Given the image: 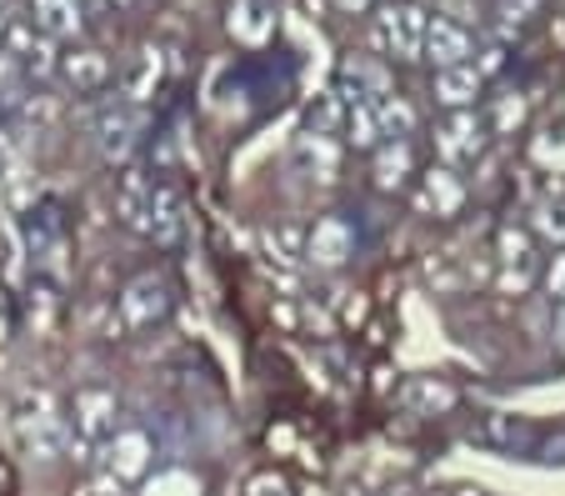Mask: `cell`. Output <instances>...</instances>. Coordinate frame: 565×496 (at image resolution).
<instances>
[{
  "instance_id": "2",
  "label": "cell",
  "mask_w": 565,
  "mask_h": 496,
  "mask_svg": "<svg viewBox=\"0 0 565 496\" xmlns=\"http://www.w3.org/2000/svg\"><path fill=\"white\" fill-rule=\"evenodd\" d=\"M71 416H75V432H81V442L100 446V442H110V436H116L120 401H116V391H106V387H86V391H75Z\"/></svg>"
},
{
  "instance_id": "1",
  "label": "cell",
  "mask_w": 565,
  "mask_h": 496,
  "mask_svg": "<svg viewBox=\"0 0 565 496\" xmlns=\"http://www.w3.org/2000/svg\"><path fill=\"white\" fill-rule=\"evenodd\" d=\"M140 130H146V110L136 101H116V106L96 110V146L106 161H126L136 151Z\"/></svg>"
},
{
  "instance_id": "10",
  "label": "cell",
  "mask_w": 565,
  "mask_h": 496,
  "mask_svg": "<svg viewBox=\"0 0 565 496\" xmlns=\"http://www.w3.org/2000/svg\"><path fill=\"white\" fill-rule=\"evenodd\" d=\"M150 176L146 171H136L130 166L126 176H120V191H116V211H120V221H126L130 231H146V211H150Z\"/></svg>"
},
{
  "instance_id": "8",
  "label": "cell",
  "mask_w": 565,
  "mask_h": 496,
  "mask_svg": "<svg viewBox=\"0 0 565 496\" xmlns=\"http://www.w3.org/2000/svg\"><path fill=\"white\" fill-rule=\"evenodd\" d=\"M106 466L120 486L136 482V476L150 472V436L146 432H116L106 442Z\"/></svg>"
},
{
  "instance_id": "29",
  "label": "cell",
  "mask_w": 565,
  "mask_h": 496,
  "mask_svg": "<svg viewBox=\"0 0 565 496\" xmlns=\"http://www.w3.org/2000/svg\"><path fill=\"white\" fill-rule=\"evenodd\" d=\"M100 6H126V0H100Z\"/></svg>"
},
{
  "instance_id": "17",
  "label": "cell",
  "mask_w": 565,
  "mask_h": 496,
  "mask_svg": "<svg viewBox=\"0 0 565 496\" xmlns=\"http://www.w3.org/2000/svg\"><path fill=\"white\" fill-rule=\"evenodd\" d=\"M65 81H71L75 91H100V86L110 81L106 55H100V51H81V55H71V61H65Z\"/></svg>"
},
{
  "instance_id": "18",
  "label": "cell",
  "mask_w": 565,
  "mask_h": 496,
  "mask_svg": "<svg viewBox=\"0 0 565 496\" xmlns=\"http://www.w3.org/2000/svg\"><path fill=\"white\" fill-rule=\"evenodd\" d=\"M406 176H411L406 140H391V146L375 156V186H381V191H395V186H406Z\"/></svg>"
},
{
  "instance_id": "9",
  "label": "cell",
  "mask_w": 565,
  "mask_h": 496,
  "mask_svg": "<svg viewBox=\"0 0 565 496\" xmlns=\"http://www.w3.org/2000/svg\"><path fill=\"white\" fill-rule=\"evenodd\" d=\"M351 226H345L341 217H326V221H316V231H310V241H306V256L316 261V266H341L345 256H351Z\"/></svg>"
},
{
  "instance_id": "3",
  "label": "cell",
  "mask_w": 565,
  "mask_h": 496,
  "mask_svg": "<svg viewBox=\"0 0 565 496\" xmlns=\"http://www.w3.org/2000/svg\"><path fill=\"white\" fill-rule=\"evenodd\" d=\"M15 426H21V442L31 456H41V462H51V456H61L65 446H71V432H65V421L51 411V401L35 397V411L25 407L21 416H15Z\"/></svg>"
},
{
  "instance_id": "24",
  "label": "cell",
  "mask_w": 565,
  "mask_h": 496,
  "mask_svg": "<svg viewBox=\"0 0 565 496\" xmlns=\"http://www.w3.org/2000/svg\"><path fill=\"white\" fill-rule=\"evenodd\" d=\"M246 496H290V482L276 476V472H260V476L246 482Z\"/></svg>"
},
{
  "instance_id": "16",
  "label": "cell",
  "mask_w": 565,
  "mask_h": 496,
  "mask_svg": "<svg viewBox=\"0 0 565 496\" xmlns=\"http://www.w3.org/2000/svg\"><path fill=\"white\" fill-rule=\"evenodd\" d=\"M270 11L260 6V0H235L231 6V35L235 41H246V45H260L270 35Z\"/></svg>"
},
{
  "instance_id": "15",
  "label": "cell",
  "mask_w": 565,
  "mask_h": 496,
  "mask_svg": "<svg viewBox=\"0 0 565 496\" xmlns=\"http://www.w3.org/2000/svg\"><path fill=\"white\" fill-rule=\"evenodd\" d=\"M436 96L446 101V106L466 110L470 101L480 96V71H476V65H446V71L436 76Z\"/></svg>"
},
{
  "instance_id": "30",
  "label": "cell",
  "mask_w": 565,
  "mask_h": 496,
  "mask_svg": "<svg viewBox=\"0 0 565 496\" xmlns=\"http://www.w3.org/2000/svg\"><path fill=\"white\" fill-rule=\"evenodd\" d=\"M460 496H480V492H460Z\"/></svg>"
},
{
  "instance_id": "14",
  "label": "cell",
  "mask_w": 565,
  "mask_h": 496,
  "mask_svg": "<svg viewBox=\"0 0 565 496\" xmlns=\"http://www.w3.org/2000/svg\"><path fill=\"white\" fill-rule=\"evenodd\" d=\"M426 211H436V217H456L460 205H466V186H460V176L450 171V166H440V171L426 176Z\"/></svg>"
},
{
  "instance_id": "23",
  "label": "cell",
  "mask_w": 565,
  "mask_h": 496,
  "mask_svg": "<svg viewBox=\"0 0 565 496\" xmlns=\"http://www.w3.org/2000/svg\"><path fill=\"white\" fill-rule=\"evenodd\" d=\"M146 496H195V482H191V476H181V472H166V476H156V482H150Z\"/></svg>"
},
{
  "instance_id": "26",
  "label": "cell",
  "mask_w": 565,
  "mask_h": 496,
  "mask_svg": "<svg viewBox=\"0 0 565 496\" xmlns=\"http://www.w3.org/2000/svg\"><path fill=\"white\" fill-rule=\"evenodd\" d=\"M545 292H551L555 302L565 306V251H561V256L551 261V271H545Z\"/></svg>"
},
{
  "instance_id": "6",
  "label": "cell",
  "mask_w": 565,
  "mask_h": 496,
  "mask_svg": "<svg viewBox=\"0 0 565 496\" xmlns=\"http://www.w3.org/2000/svg\"><path fill=\"white\" fill-rule=\"evenodd\" d=\"M480 146H486V136H480V120L470 116V110H460V116H450L446 126L436 130V151L446 166H466L480 156Z\"/></svg>"
},
{
  "instance_id": "5",
  "label": "cell",
  "mask_w": 565,
  "mask_h": 496,
  "mask_svg": "<svg viewBox=\"0 0 565 496\" xmlns=\"http://www.w3.org/2000/svg\"><path fill=\"white\" fill-rule=\"evenodd\" d=\"M375 41H381L395 61H416L420 41H426V21H420V11H411V6H391V11L381 15V25H375Z\"/></svg>"
},
{
  "instance_id": "21",
  "label": "cell",
  "mask_w": 565,
  "mask_h": 496,
  "mask_svg": "<svg viewBox=\"0 0 565 496\" xmlns=\"http://www.w3.org/2000/svg\"><path fill=\"white\" fill-rule=\"evenodd\" d=\"M160 76V55L156 51H140V65H136V76H130V101H146L150 96V81Z\"/></svg>"
},
{
  "instance_id": "20",
  "label": "cell",
  "mask_w": 565,
  "mask_h": 496,
  "mask_svg": "<svg viewBox=\"0 0 565 496\" xmlns=\"http://www.w3.org/2000/svg\"><path fill=\"white\" fill-rule=\"evenodd\" d=\"M345 130H351V146H375V136H381V130H375V110L371 106H351V116H345Z\"/></svg>"
},
{
  "instance_id": "12",
  "label": "cell",
  "mask_w": 565,
  "mask_h": 496,
  "mask_svg": "<svg viewBox=\"0 0 565 496\" xmlns=\"http://www.w3.org/2000/svg\"><path fill=\"white\" fill-rule=\"evenodd\" d=\"M501 261H505V292H525V281H531V236L515 226L501 231Z\"/></svg>"
},
{
  "instance_id": "7",
  "label": "cell",
  "mask_w": 565,
  "mask_h": 496,
  "mask_svg": "<svg viewBox=\"0 0 565 496\" xmlns=\"http://www.w3.org/2000/svg\"><path fill=\"white\" fill-rule=\"evenodd\" d=\"M185 231V201L175 186H150V211H146V236H156L160 246L181 241Z\"/></svg>"
},
{
  "instance_id": "19",
  "label": "cell",
  "mask_w": 565,
  "mask_h": 496,
  "mask_svg": "<svg viewBox=\"0 0 565 496\" xmlns=\"http://www.w3.org/2000/svg\"><path fill=\"white\" fill-rule=\"evenodd\" d=\"M375 130H381V136H411V130H416V110L395 96L381 101V106H375Z\"/></svg>"
},
{
  "instance_id": "25",
  "label": "cell",
  "mask_w": 565,
  "mask_h": 496,
  "mask_svg": "<svg viewBox=\"0 0 565 496\" xmlns=\"http://www.w3.org/2000/svg\"><path fill=\"white\" fill-rule=\"evenodd\" d=\"M75 496H126V486H120L110 472H100V476H90V482L75 486Z\"/></svg>"
},
{
  "instance_id": "13",
  "label": "cell",
  "mask_w": 565,
  "mask_h": 496,
  "mask_svg": "<svg viewBox=\"0 0 565 496\" xmlns=\"http://www.w3.org/2000/svg\"><path fill=\"white\" fill-rule=\"evenodd\" d=\"M31 6H35V25L45 31V41L81 35V6L75 0H31Z\"/></svg>"
},
{
  "instance_id": "22",
  "label": "cell",
  "mask_w": 565,
  "mask_h": 496,
  "mask_svg": "<svg viewBox=\"0 0 565 496\" xmlns=\"http://www.w3.org/2000/svg\"><path fill=\"white\" fill-rule=\"evenodd\" d=\"M535 231L555 246H565V205H541V217H535Z\"/></svg>"
},
{
  "instance_id": "4",
  "label": "cell",
  "mask_w": 565,
  "mask_h": 496,
  "mask_svg": "<svg viewBox=\"0 0 565 496\" xmlns=\"http://www.w3.org/2000/svg\"><path fill=\"white\" fill-rule=\"evenodd\" d=\"M166 312H171V281L156 276V271L136 276L126 286V296H120V316H126V326H156Z\"/></svg>"
},
{
  "instance_id": "28",
  "label": "cell",
  "mask_w": 565,
  "mask_h": 496,
  "mask_svg": "<svg viewBox=\"0 0 565 496\" xmlns=\"http://www.w3.org/2000/svg\"><path fill=\"white\" fill-rule=\"evenodd\" d=\"M0 41H6V0H0Z\"/></svg>"
},
{
  "instance_id": "27",
  "label": "cell",
  "mask_w": 565,
  "mask_h": 496,
  "mask_svg": "<svg viewBox=\"0 0 565 496\" xmlns=\"http://www.w3.org/2000/svg\"><path fill=\"white\" fill-rule=\"evenodd\" d=\"M341 11H365V0H335Z\"/></svg>"
},
{
  "instance_id": "11",
  "label": "cell",
  "mask_w": 565,
  "mask_h": 496,
  "mask_svg": "<svg viewBox=\"0 0 565 496\" xmlns=\"http://www.w3.org/2000/svg\"><path fill=\"white\" fill-rule=\"evenodd\" d=\"M420 51L430 55V61L446 71V65H460L470 55V41H466V31L460 25H450V21H430L426 25V41H420Z\"/></svg>"
}]
</instances>
